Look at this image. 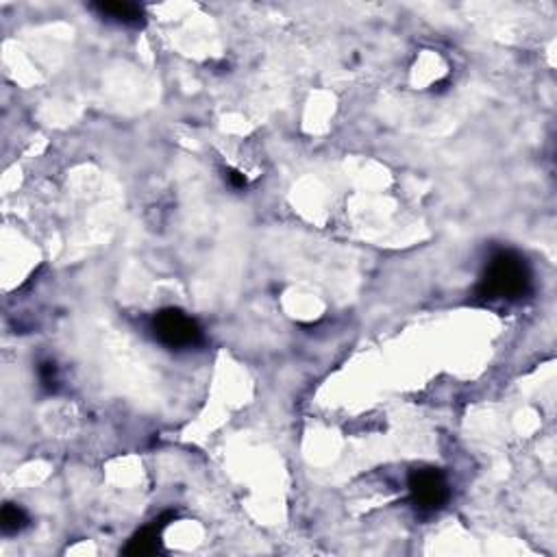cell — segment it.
<instances>
[{
	"mask_svg": "<svg viewBox=\"0 0 557 557\" xmlns=\"http://www.w3.org/2000/svg\"><path fill=\"white\" fill-rule=\"evenodd\" d=\"M175 516H177V514H166L164 518L155 520V525H151V527L140 529V532L129 540V544L124 546L123 553L133 555V557H146V555L161 553V527L168 525V520H172Z\"/></svg>",
	"mask_w": 557,
	"mask_h": 557,
	"instance_id": "cell-4",
	"label": "cell"
},
{
	"mask_svg": "<svg viewBox=\"0 0 557 557\" xmlns=\"http://www.w3.org/2000/svg\"><path fill=\"white\" fill-rule=\"evenodd\" d=\"M40 381L46 392H55L59 386V377H57V366L52 361H41L40 364Z\"/></svg>",
	"mask_w": 557,
	"mask_h": 557,
	"instance_id": "cell-7",
	"label": "cell"
},
{
	"mask_svg": "<svg viewBox=\"0 0 557 557\" xmlns=\"http://www.w3.org/2000/svg\"><path fill=\"white\" fill-rule=\"evenodd\" d=\"M409 494L418 509L435 512L449 498V483L443 470L438 469H420L409 475Z\"/></svg>",
	"mask_w": 557,
	"mask_h": 557,
	"instance_id": "cell-3",
	"label": "cell"
},
{
	"mask_svg": "<svg viewBox=\"0 0 557 557\" xmlns=\"http://www.w3.org/2000/svg\"><path fill=\"white\" fill-rule=\"evenodd\" d=\"M227 178H229L231 186L238 187V190H242V187H246V177L242 175V172H238V170H227Z\"/></svg>",
	"mask_w": 557,
	"mask_h": 557,
	"instance_id": "cell-8",
	"label": "cell"
},
{
	"mask_svg": "<svg viewBox=\"0 0 557 557\" xmlns=\"http://www.w3.org/2000/svg\"><path fill=\"white\" fill-rule=\"evenodd\" d=\"M92 9L107 23L123 26H142L146 20L144 9L135 3H96Z\"/></svg>",
	"mask_w": 557,
	"mask_h": 557,
	"instance_id": "cell-5",
	"label": "cell"
},
{
	"mask_svg": "<svg viewBox=\"0 0 557 557\" xmlns=\"http://www.w3.org/2000/svg\"><path fill=\"white\" fill-rule=\"evenodd\" d=\"M532 290V268L514 251H501L490 260L479 283L486 301H516Z\"/></svg>",
	"mask_w": 557,
	"mask_h": 557,
	"instance_id": "cell-1",
	"label": "cell"
},
{
	"mask_svg": "<svg viewBox=\"0 0 557 557\" xmlns=\"http://www.w3.org/2000/svg\"><path fill=\"white\" fill-rule=\"evenodd\" d=\"M152 333L157 342H161L168 349L181 351L192 349L203 342V329L194 318L177 307H166L155 314L152 318Z\"/></svg>",
	"mask_w": 557,
	"mask_h": 557,
	"instance_id": "cell-2",
	"label": "cell"
},
{
	"mask_svg": "<svg viewBox=\"0 0 557 557\" xmlns=\"http://www.w3.org/2000/svg\"><path fill=\"white\" fill-rule=\"evenodd\" d=\"M29 525V516L20 506H14V503H7L3 507V514H0V527H3L5 535H14L20 534L23 529Z\"/></svg>",
	"mask_w": 557,
	"mask_h": 557,
	"instance_id": "cell-6",
	"label": "cell"
}]
</instances>
